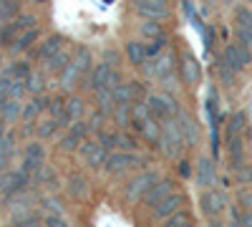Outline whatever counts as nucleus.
<instances>
[{"label": "nucleus", "mask_w": 252, "mask_h": 227, "mask_svg": "<svg viewBox=\"0 0 252 227\" xmlns=\"http://www.w3.org/2000/svg\"><path fill=\"white\" fill-rule=\"evenodd\" d=\"M157 147L161 149V154L166 159H182V154L187 149V141H184V134L179 129L177 119H166L161 124V139H159Z\"/></svg>", "instance_id": "obj_1"}, {"label": "nucleus", "mask_w": 252, "mask_h": 227, "mask_svg": "<svg viewBox=\"0 0 252 227\" xmlns=\"http://www.w3.org/2000/svg\"><path fill=\"white\" fill-rule=\"evenodd\" d=\"M35 23H38V20H35V15H31V13L15 15L10 23H5L3 28H0V48H8L20 33H26V31L35 28Z\"/></svg>", "instance_id": "obj_2"}, {"label": "nucleus", "mask_w": 252, "mask_h": 227, "mask_svg": "<svg viewBox=\"0 0 252 227\" xmlns=\"http://www.w3.org/2000/svg\"><path fill=\"white\" fill-rule=\"evenodd\" d=\"M146 71V76L149 78H159V81H166V78H174V71H177V53L174 51H161L154 61H152V66H141Z\"/></svg>", "instance_id": "obj_3"}, {"label": "nucleus", "mask_w": 252, "mask_h": 227, "mask_svg": "<svg viewBox=\"0 0 252 227\" xmlns=\"http://www.w3.org/2000/svg\"><path fill=\"white\" fill-rule=\"evenodd\" d=\"M146 104H149V111L154 119L159 121H166V119H177V114L182 111V106L177 104V98L169 96V94H152L146 98Z\"/></svg>", "instance_id": "obj_4"}, {"label": "nucleus", "mask_w": 252, "mask_h": 227, "mask_svg": "<svg viewBox=\"0 0 252 227\" xmlns=\"http://www.w3.org/2000/svg\"><path fill=\"white\" fill-rule=\"evenodd\" d=\"M157 179H159L157 172H141V174H136V177L129 182V187L124 190L126 204H139V202H144L146 192L152 190V184H154Z\"/></svg>", "instance_id": "obj_5"}, {"label": "nucleus", "mask_w": 252, "mask_h": 227, "mask_svg": "<svg viewBox=\"0 0 252 227\" xmlns=\"http://www.w3.org/2000/svg\"><path fill=\"white\" fill-rule=\"evenodd\" d=\"M131 167H144V159L136 157L134 152H124V149H114L106 159V164H103V169H106L109 174L119 177L124 172H129Z\"/></svg>", "instance_id": "obj_6"}, {"label": "nucleus", "mask_w": 252, "mask_h": 227, "mask_svg": "<svg viewBox=\"0 0 252 227\" xmlns=\"http://www.w3.org/2000/svg\"><path fill=\"white\" fill-rule=\"evenodd\" d=\"M199 210L204 217H220L224 210H227V195L220 192L217 187H209V190H202L199 195Z\"/></svg>", "instance_id": "obj_7"}, {"label": "nucleus", "mask_w": 252, "mask_h": 227, "mask_svg": "<svg viewBox=\"0 0 252 227\" xmlns=\"http://www.w3.org/2000/svg\"><path fill=\"white\" fill-rule=\"evenodd\" d=\"M28 182H31V177L23 169H18V172H10V169L0 172V199L8 202L13 195H18L20 190H26Z\"/></svg>", "instance_id": "obj_8"}, {"label": "nucleus", "mask_w": 252, "mask_h": 227, "mask_svg": "<svg viewBox=\"0 0 252 227\" xmlns=\"http://www.w3.org/2000/svg\"><path fill=\"white\" fill-rule=\"evenodd\" d=\"M134 10L146 20H166L172 18L169 0H134Z\"/></svg>", "instance_id": "obj_9"}, {"label": "nucleus", "mask_w": 252, "mask_h": 227, "mask_svg": "<svg viewBox=\"0 0 252 227\" xmlns=\"http://www.w3.org/2000/svg\"><path fill=\"white\" fill-rule=\"evenodd\" d=\"M81 159H83L86 167L101 169L103 164H106V159H109V149L103 147L101 141H83L81 144Z\"/></svg>", "instance_id": "obj_10"}, {"label": "nucleus", "mask_w": 252, "mask_h": 227, "mask_svg": "<svg viewBox=\"0 0 252 227\" xmlns=\"http://www.w3.org/2000/svg\"><path fill=\"white\" fill-rule=\"evenodd\" d=\"M46 164V149H43V144H28L26 152H23V164H20V169H23L28 177H35L40 172V167Z\"/></svg>", "instance_id": "obj_11"}, {"label": "nucleus", "mask_w": 252, "mask_h": 227, "mask_svg": "<svg viewBox=\"0 0 252 227\" xmlns=\"http://www.w3.org/2000/svg\"><path fill=\"white\" fill-rule=\"evenodd\" d=\"M114 96H116V104L134 106L136 101H144V86H141V81H121L114 89Z\"/></svg>", "instance_id": "obj_12"}, {"label": "nucleus", "mask_w": 252, "mask_h": 227, "mask_svg": "<svg viewBox=\"0 0 252 227\" xmlns=\"http://www.w3.org/2000/svg\"><path fill=\"white\" fill-rule=\"evenodd\" d=\"M179 76H182V84L189 86V89H194L202 84V68L197 64V58L192 53H182L179 58Z\"/></svg>", "instance_id": "obj_13"}, {"label": "nucleus", "mask_w": 252, "mask_h": 227, "mask_svg": "<svg viewBox=\"0 0 252 227\" xmlns=\"http://www.w3.org/2000/svg\"><path fill=\"white\" fill-rule=\"evenodd\" d=\"M177 124H179V129L184 134V141H187V147H197V144L202 141V127H199V121L189 114V111H179L177 114Z\"/></svg>", "instance_id": "obj_14"}, {"label": "nucleus", "mask_w": 252, "mask_h": 227, "mask_svg": "<svg viewBox=\"0 0 252 227\" xmlns=\"http://www.w3.org/2000/svg\"><path fill=\"white\" fill-rule=\"evenodd\" d=\"M222 58H224L237 73H242L245 68L252 66V56H250V51L245 48V43H240V40H237V43H229V46L224 48Z\"/></svg>", "instance_id": "obj_15"}, {"label": "nucleus", "mask_w": 252, "mask_h": 227, "mask_svg": "<svg viewBox=\"0 0 252 227\" xmlns=\"http://www.w3.org/2000/svg\"><path fill=\"white\" fill-rule=\"evenodd\" d=\"M197 187L199 190H209V187H215L217 184V164L212 157H202L197 162Z\"/></svg>", "instance_id": "obj_16"}, {"label": "nucleus", "mask_w": 252, "mask_h": 227, "mask_svg": "<svg viewBox=\"0 0 252 227\" xmlns=\"http://www.w3.org/2000/svg\"><path fill=\"white\" fill-rule=\"evenodd\" d=\"M174 192H177V182H174V179H157V182L152 184V190L146 192L144 202L149 204V207H157L161 199H166V197L174 195Z\"/></svg>", "instance_id": "obj_17"}, {"label": "nucleus", "mask_w": 252, "mask_h": 227, "mask_svg": "<svg viewBox=\"0 0 252 227\" xmlns=\"http://www.w3.org/2000/svg\"><path fill=\"white\" fill-rule=\"evenodd\" d=\"M48 101H51V98H43V94H40V96H33L31 104L23 106V119H20V121L26 124V134H31L33 124L38 121V116L43 114V111H48Z\"/></svg>", "instance_id": "obj_18"}, {"label": "nucleus", "mask_w": 252, "mask_h": 227, "mask_svg": "<svg viewBox=\"0 0 252 227\" xmlns=\"http://www.w3.org/2000/svg\"><path fill=\"white\" fill-rule=\"evenodd\" d=\"M184 202H187V197L182 195V192H174V195H169L166 199H161L157 207H154V217L157 220H169L177 210H182L184 207Z\"/></svg>", "instance_id": "obj_19"}, {"label": "nucleus", "mask_w": 252, "mask_h": 227, "mask_svg": "<svg viewBox=\"0 0 252 227\" xmlns=\"http://www.w3.org/2000/svg\"><path fill=\"white\" fill-rule=\"evenodd\" d=\"M111 73H114V68L106 64V61H103V64H98L89 76H86V81H83V84H86V89H91L94 94L98 91V89H103V86H109V81H111Z\"/></svg>", "instance_id": "obj_20"}, {"label": "nucleus", "mask_w": 252, "mask_h": 227, "mask_svg": "<svg viewBox=\"0 0 252 227\" xmlns=\"http://www.w3.org/2000/svg\"><path fill=\"white\" fill-rule=\"evenodd\" d=\"M63 46V35H58V33H53L51 38H46L43 43H38V51L33 53V61H38V64H46V61L51 58V56H56Z\"/></svg>", "instance_id": "obj_21"}, {"label": "nucleus", "mask_w": 252, "mask_h": 227, "mask_svg": "<svg viewBox=\"0 0 252 227\" xmlns=\"http://www.w3.org/2000/svg\"><path fill=\"white\" fill-rule=\"evenodd\" d=\"M124 53L126 58H129V64L141 68L146 64V58H149V53H146V46L141 43V40H126V46H124Z\"/></svg>", "instance_id": "obj_22"}, {"label": "nucleus", "mask_w": 252, "mask_h": 227, "mask_svg": "<svg viewBox=\"0 0 252 227\" xmlns=\"http://www.w3.org/2000/svg\"><path fill=\"white\" fill-rule=\"evenodd\" d=\"M40 38V31L38 28H31V31H26V33H20L13 43L8 46V53H13V56H20V53H26L35 40Z\"/></svg>", "instance_id": "obj_23"}, {"label": "nucleus", "mask_w": 252, "mask_h": 227, "mask_svg": "<svg viewBox=\"0 0 252 227\" xmlns=\"http://www.w3.org/2000/svg\"><path fill=\"white\" fill-rule=\"evenodd\" d=\"M71 61H73V53H71L66 46H63L56 56H51V58L46 61L43 68H46L48 73H58V76H61V73H63V68H66V66L71 64Z\"/></svg>", "instance_id": "obj_24"}, {"label": "nucleus", "mask_w": 252, "mask_h": 227, "mask_svg": "<svg viewBox=\"0 0 252 227\" xmlns=\"http://www.w3.org/2000/svg\"><path fill=\"white\" fill-rule=\"evenodd\" d=\"M161 124L164 121H159V119H154V116H149L141 127H139V131H141V139L146 141V144H159V139H161Z\"/></svg>", "instance_id": "obj_25"}, {"label": "nucleus", "mask_w": 252, "mask_h": 227, "mask_svg": "<svg viewBox=\"0 0 252 227\" xmlns=\"http://www.w3.org/2000/svg\"><path fill=\"white\" fill-rule=\"evenodd\" d=\"M13 154H15V134H3L0 136V172L10 167Z\"/></svg>", "instance_id": "obj_26"}, {"label": "nucleus", "mask_w": 252, "mask_h": 227, "mask_svg": "<svg viewBox=\"0 0 252 227\" xmlns=\"http://www.w3.org/2000/svg\"><path fill=\"white\" fill-rule=\"evenodd\" d=\"M23 119V104H20V98H8L5 106H3V114H0V121L3 124H15Z\"/></svg>", "instance_id": "obj_27"}, {"label": "nucleus", "mask_w": 252, "mask_h": 227, "mask_svg": "<svg viewBox=\"0 0 252 227\" xmlns=\"http://www.w3.org/2000/svg\"><path fill=\"white\" fill-rule=\"evenodd\" d=\"M96 101H98V109H101V111H106L109 116H111V114H114V109L119 106L111 86H103V89H98V91H96Z\"/></svg>", "instance_id": "obj_28"}, {"label": "nucleus", "mask_w": 252, "mask_h": 227, "mask_svg": "<svg viewBox=\"0 0 252 227\" xmlns=\"http://www.w3.org/2000/svg\"><path fill=\"white\" fill-rule=\"evenodd\" d=\"M83 114H86V104H83V98L71 96V98L66 101V121H68V127H71L73 121H81Z\"/></svg>", "instance_id": "obj_29"}, {"label": "nucleus", "mask_w": 252, "mask_h": 227, "mask_svg": "<svg viewBox=\"0 0 252 227\" xmlns=\"http://www.w3.org/2000/svg\"><path fill=\"white\" fill-rule=\"evenodd\" d=\"M58 127H63V124H61L56 116L48 114L46 119H40V124L35 127V134H38V139H51V136H56Z\"/></svg>", "instance_id": "obj_30"}, {"label": "nucleus", "mask_w": 252, "mask_h": 227, "mask_svg": "<svg viewBox=\"0 0 252 227\" xmlns=\"http://www.w3.org/2000/svg\"><path fill=\"white\" fill-rule=\"evenodd\" d=\"M26 89L31 96H40L46 91V71H31V76L26 78Z\"/></svg>", "instance_id": "obj_31"}, {"label": "nucleus", "mask_w": 252, "mask_h": 227, "mask_svg": "<svg viewBox=\"0 0 252 227\" xmlns=\"http://www.w3.org/2000/svg\"><path fill=\"white\" fill-rule=\"evenodd\" d=\"M15 15H20V0H0V23H10Z\"/></svg>", "instance_id": "obj_32"}, {"label": "nucleus", "mask_w": 252, "mask_h": 227, "mask_svg": "<svg viewBox=\"0 0 252 227\" xmlns=\"http://www.w3.org/2000/svg\"><path fill=\"white\" fill-rule=\"evenodd\" d=\"M217 73H220V81H222L224 86H229V89L235 86V81H237V71H235L232 66H229L222 56H220V61H217Z\"/></svg>", "instance_id": "obj_33"}, {"label": "nucleus", "mask_w": 252, "mask_h": 227, "mask_svg": "<svg viewBox=\"0 0 252 227\" xmlns=\"http://www.w3.org/2000/svg\"><path fill=\"white\" fill-rule=\"evenodd\" d=\"M111 119L119 124V129H129V127H134V116H131V106H116L114 109V114H111Z\"/></svg>", "instance_id": "obj_34"}, {"label": "nucleus", "mask_w": 252, "mask_h": 227, "mask_svg": "<svg viewBox=\"0 0 252 227\" xmlns=\"http://www.w3.org/2000/svg\"><path fill=\"white\" fill-rule=\"evenodd\" d=\"M68 184H71V195L73 197H78V199L89 197V184H86V177L83 174H71Z\"/></svg>", "instance_id": "obj_35"}, {"label": "nucleus", "mask_w": 252, "mask_h": 227, "mask_svg": "<svg viewBox=\"0 0 252 227\" xmlns=\"http://www.w3.org/2000/svg\"><path fill=\"white\" fill-rule=\"evenodd\" d=\"M227 134H247V114L245 111L232 114V119L227 124Z\"/></svg>", "instance_id": "obj_36"}, {"label": "nucleus", "mask_w": 252, "mask_h": 227, "mask_svg": "<svg viewBox=\"0 0 252 227\" xmlns=\"http://www.w3.org/2000/svg\"><path fill=\"white\" fill-rule=\"evenodd\" d=\"M141 35L152 38V40H164V28L159 26V20H146V23H141Z\"/></svg>", "instance_id": "obj_37"}, {"label": "nucleus", "mask_w": 252, "mask_h": 227, "mask_svg": "<svg viewBox=\"0 0 252 227\" xmlns=\"http://www.w3.org/2000/svg\"><path fill=\"white\" fill-rule=\"evenodd\" d=\"M166 225H169V227H187V225H194V215L182 207V210H177L169 220H166Z\"/></svg>", "instance_id": "obj_38"}, {"label": "nucleus", "mask_w": 252, "mask_h": 227, "mask_svg": "<svg viewBox=\"0 0 252 227\" xmlns=\"http://www.w3.org/2000/svg\"><path fill=\"white\" fill-rule=\"evenodd\" d=\"M229 217H232V222L235 225H242V227H252V210H247V207H232L229 210Z\"/></svg>", "instance_id": "obj_39"}, {"label": "nucleus", "mask_w": 252, "mask_h": 227, "mask_svg": "<svg viewBox=\"0 0 252 227\" xmlns=\"http://www.w3.org/2000/svg\"><path fill=\"white\" fill-rule=\"evenodd\" d=\"M131 116H134V127L139 129L141 124L146 121L152 116V111H149V104H146V101H136V104L131 106Z\"/></svg>", "instance_id": "obj_40"}, {"label": "nucleus", "mask_w": 252, "mask_h": 227, "mask_svg": "<svg viewBox=\"0 0 252 227\" xmlns=\"http://www.w3.org/2000/svg\"><path fill=\"white\" fill-rule=\"evenodd\" d=\"M106 111H101V109H96L94 114H91V119L86 121L89 124V131L91 134H98V131H103V129H106Z\"/></svg>", "instance_id": "obj_41"}, {"label": "nucleus", "mask_w": 252, "mask_h": 227, "mask_svg": "<svg viewBox=\"0 0 252 227\" xmlns=\"http://www.w3.org/2000/svg\"><path fill=\"white\" fill-rule=\"evenodd\" d=\"M31 64H28V61H15V64L8 68V73L10 76H15V78H20V81H26L28 76H31Z\"/></svg>", "instance_id": "obj_42"}, {"label": "nucleus", "mask_w": 252, "mask_h": 227, "mask_svg": "<svg viewBox=\"0 0 252 227\" xmlns=\"http://www.w3.org/2000/svg\"><path fill=\"white\" fill-rule=\"evenodd\" d=\"M98 136V141L103 144V147H106V149H116L119 147V131H111V129H103V131H98L96 134Z\"/></svg>", "instance_id": "obj_43"}, {"label": "nucleus", "mask_w": 252, "mask_h": 227, "mask_svg": "<svg viewBox=\"0 0 252 227\" xmlns=\"http://www.w3.org/2000/svg\"><path fill=\"white\" fill-rule=\"evenodd\" d=\"M235 35L240 43H245V48L252 56V26H235Z\"/></svg>", "instance_id": "obj_44"}, {"label": "nucleus", "mask_w": 252, "mask_h": 227, "mask_svg": "<svg viewBox=\"0 0 252 227\" xmlns=\"http://www.w3.org/2000/svg\"><path fill=\"white\" fill-rule=\"evenodd\" d=\"M116 149H124V152H136V139L126 131V129H121L119 131V147Z\"/></svg>", "instance_id": "obj_45"}, {"label": "nucleus", "mask_w": 252, "mask_h": 227, "mask_svg": "<svg viewBox=\"0 0 252 227\" xmlns=\"http://www.w3.org/2000/svg\"><path fill=\"white\" fill-rule=\"evenodd\" d=\"M232 174H235V182H237V184H252V164H250V162L242 164V167L235 169Z\"/></svg>", "instance_id": "obj_46"}, {"label": "nucleus", "mask_w": 252, "mask_h": 227, "mask_svg": "<svg viewBox=\"0 0 252 227\" xmlns=\"http://www.w3.org/2000/svg\"><path fill=\"white\" fill-rule=\"evenodd\" d=\"M33 179H35V182H43V184H48V187H51V184H58V182H56V172L48 167V164H43V167H40V172H38Z\"/></svg>", "instance_id": "obj_47"}, {"label": "nucleus", "mask_w": 252, "mask_h": 227, "mask_svg": "<svg viewBox=\"0 0 252 227\" xmlns=\"http://www.w3.org/2000/svg\"><path fill=\"white\" fill-rule=\"evenodd\" d=\"M237 202L242 204V207L252 210V184H245V187L237 192Z\"/></svg>", "instance_id": "obj_48"}, {"label": "nucleus", "mask_w": 252, "mask_h": 227, "mask_svg": "<svg viewBox=\"0 0 252 227\" xmlns=\"http://www.w3.org/2000/svg\"><path fill=\"white\" fill-rule=\"evenodd\" d=\"M164 48V40H152V46H146V53H149L152 58H157Z\"/></svg>", "instance_id": "obj_49"}, {"label": "nucleus", "mask_w": 252, "mask_h": 227, "mask_svg": "<svg viewBox=\"0 0 252 227\" xmlns=\"http://www.w3.org/2000/svg\"><path fill=\"white\" fill-rule=\"evenodd\" d=\"M43 222H46V225H53V227H63V225H66V220H63V215H56V212H53V215H48V217H46Z\"/></svg>", "instance_id": "obj_50"}, {"label": "nucleus", "mask_w": 252, "mask_h": 227, "mask_svg": "<svg viewBox=\"0 0 252 227\" xmlns=\"http://www.w3.org/2000/svg\"><path fill=\"white\" fill-rule=\"evenodd\" d=\"M103 61L111 66V68H119V56L114 53V51H106V56H103Z\"/></svg>", "instance_id": "obj_51"}, {"label": "nucleus", "mask_w": 252, "mask_h": 227, "mask_svg": "<svg viewBox=\"0 0 252 227\" xmlns=\"http://www.w3.org/2000/svg\"><path fill=\"white\" fill-rule=\"evenodd\" d=\"M46 204H48V207H51V210H53L56 215H63V207H61V202H58L56 197H53V199L48 197V199H46Z\"/></svg>", "instance_id": "obj_52"}, {"label": "nucleus", "mask_w": 252, "mask_h": 227, "mask_svg": "<svg viewBox=\"0 0 252 227\" xmlns=\"http://www.w3.org/2000/svg\"><path fill=\"white\" fill-rule=\"evenodd\" d=\"M8 98H10V96L5 94V89H3V86H0V114H3V106H5V101H8Z\"/></svg>", "instance_id": "obj_53"}, {"label": "nucleus", "mask_w": 252, "mask_h": 227, "mask_svg": "<svg viewBox=\"0 0 252 227\" xmlns=\"http://www.w3.org/2000/svg\"><path fill=\"white\" fill-rule=\"evenodd\" d=\"M182 174L189 177V164H187V162H182Z\"/></svg>", "instance_id": "obj_54"}, {"label": "nucleus", "mask_w": 252, "mask_h": 227, "mask_svg": "<svg viewBox=\"0 0 252 227\" xmlns=\"http://www.w3.org/2000/svg\"><path fill=\"white\" fill-rule=\"evenodd\" d=\"M222 5H235V0H220Z\"/></svg>", "instance_id": "obj_55"}, {"label": "nucleus", "mask_w": 252, "mask_h": 227, "mask_svg": "<svg viewBox=\"0 0 252 227\" xmlns=\"http://www.w3.org/2000/svg\"><path fill=\"white\" fill-rule=\"evenodd\" d=\"M5 134V129H3V121H0V136H3Z\"/></svg>", "instance_id": "obj_56"}, {"label": "nucleus", "mask_w": 252, "mask_h": 227, "mask_svg": "<svg viewBox=\"0 0 252 227\" xmlns=\"http://www.w3.org/2000/svg\"><path fill=\"white\" fill-rule=\"evenodd\" d=\"M247 3H252V0H247Z\"/></svg>", "instance_id": "obj_57"}]
</instances>
